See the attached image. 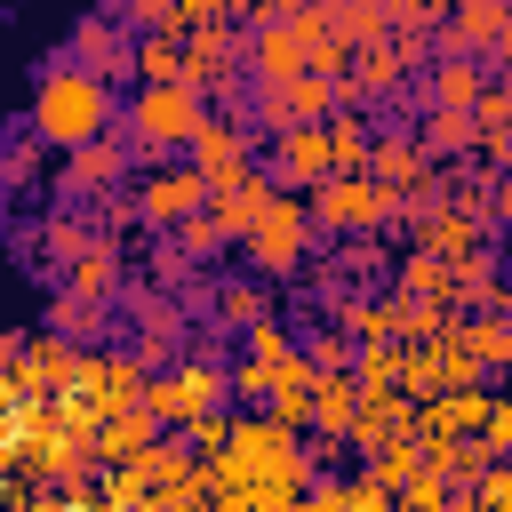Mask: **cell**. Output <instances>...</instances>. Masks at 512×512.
I'll return each mask as SVG.
<instances>
[{
    "instance_id": "1",
    "label": "cell",
    "mask_w": 512,
    "mask_h": 512,
    "mask_svg": "<svg viewBox=\"0 0 512 512\" xmlns=\"http://www.w3.org/2000/svg\"><path fill=\"white\" fill-rule=\"evenodd\" d=\"M240 64H256V80L264 88H280V80H296V72H344L352 64V48L328 32V16L320 8H296V16H272L248 48H240Z\"/></svg>"
},
{
    "instance_id": "2",
    "label": "cell",
    "mask_w": 512,
    "mask_h": 512,
    "mask_svg": "<svg viewBox=\"0 0 512 512\" xmlns=\"http://www.w3.org/2000/svg\"><path fill=\"white\" fill-rule=\"evenodd\" d=\"M32 128L48 136V144H96L104 128H112V96H104V80L96 72H80V64H64V72H48L40 80V96H32Z\"/></svg>"
},
{
    "instance_id": "3",
    "label": "cell",
    "mask_w": 512,
    "mask_h": 512,
    "mask_svg": "<svg viewBox=\"0 0 512 512\" xmlns=\"http://www.w3.org/2000/svg\"><path fill=\"white\" fill-rule=\"evenodd\" d=\"M240 248H248L256 280H288V272L312 256V200H304V192H288V184H272L264 216L240 232Z\"/></svg>"
},
{
    "instance_id": "4",
    "label": "cell",
    "mask_w": 512,
    "mask_h": 512,
    "mask_svg": "<svg viewBox=\"0 0 512 512\" xmlns=\"http://www.w3.org/2000/svg\"><path fill=\"white\" fill-rule=\"evenodd\" d=\"M112 496H136V504H152V512H168L176 496H192L200 488V464H192V440H152V448H136L128 464H112V480H104Z\"/></svg>"
},
{
    "instance_id": "5",
    "label": "cell",
    "mask_w": 512,
    "mask_h": 512,
    "mask_svg": "<svg viewBox=\"0 0 512 512\" xmlns=\"http://www.w3.org/2000/svg\"><path fill=\"white\" fill-rule=\"evenodd\" d=\"M304 200H312V224H328V232H376L384 216H400V192H384L368 168H352V176H320Z\"/></svg>"
},
{
    "instance_id": "6",
    "label": "cell",
    "mask_w": 512,
    "mask_h": 512,
    "mask_svg": "<svg viewBox=\"0 0 512 512\" xmlns=\"http://www.w3.org/2000/svg\"><path fill=\"white\" fill-rule=\"evenodd\" d=\"M200 120H208V104H200V88H184V80H144V96H136V112H128L136 144H152V152L192 144Z\"/></svg>"
},
{
    "instance_id": "7",
    "label": "cell",
    "mask_w": 512,
    "mask_h": 512,
    "mask_svg": "<svg viewBox=\"0 0 512 512\" xmlns=\"http://www.w3.org/2000/svg\"><path fill=\"white\" fill-rule=\"evenodd\" d=\"M216 400H224V368L216 360H176L168 376H144L152 424H200V416H216Z\"/></svg>"
},
{
    "instance_id": "8",
    "label": "cell",
    "mask_w": 512,
    "mask_h": 512,
    "mask_svg": "<svg viewBox=\"0 0 512 512\" xmlns=\"http://www.w3.org/2000/svg\"><path fill=\"white\" fill-rule=\"evenodd\" d=\"M488 384H448V392H432V400H416V440L424 448H448V440H480V424H488Z\"/></svg>"
},
{
    "instance_id": "9",
    "label": "cell",
    "mask_w": 512,
    "mask_h": 512,
    "mask_svg": "<svg viewBox=\"0 0 512 512\" xmlns=\"http://www.w3.org/2000/svg\"><path fill=\"white\" fill-rule=\"evenodd\" d=\"M416 248L448 256V264H472V256H488V224L464 216L456 200H416Z\"/></svg>"
},
{
    "instance_id": "10",
    "label": "cell",
    "mask_w": 512,
    "mask_h": 512,
    "mask_svg": "<svg viewBox=\"0 0 512 512\" xmlns=\"http://www.w3.org/2000/svg\"><path fill=\"white\" fill-rule=\"evenodd\" d=\"M200 208H208V176H200L192 160L152 168V176L136 184V216H144V224H184V216H200Z\"/></svg>"
},
{
    "instance_id": "11",
    "label": "cell",
    "mask_w": 512,
    "mask_h": 512,
    "mask_svg": "<svg viewBox=\"0 0 512 512\" xmlns=\"http://www.w3.org/2000/svg\"><path fill=\"white\" fill-rule=\"evenodd\" d=\"M368 176L384 192H400V200H432V152L416 136H376L368 144Z\"/></svg>"
},
{
    "instance_id": "12",
    "label": "cell",
    "mask_w": 512,
    "mask_h": 512,
    "mask_svg": "<svg viewBox=\"0 0 512 512\" xmlns=\"http://www.w3.org/2000/svg\"><path fill=\"white\" fill-rule=\"evenodd\" d=\"M400 432H416V400L400 392V384H384V392H360V408H352V432H344V448H384V440H400Z\"/></svg>"
},
{
    "instance_id": "13",
    "label": "cell",
    "mask_w": 512,
    "mask_h": 512,
    "mask_svg": "<svg viewBox=\"0 0 512 512\" xmlns=\"http://www.w3.org/2000/svg\"><path fill=\"white\" fill-rule=\"evenodd\" d=\"M272 176H280L288 192H312V184L328 176V120H296V128H280Z\"/></svg>"
},
{
    "instance_id": "14",
    "label": "cell",
    "mask_w": 512,
    "mask_h": 512,
    "mask_svg": "<svg viewBox=\"0 0 512 512\" xmlns=\"http://www.w3.org/2000/svg\"><path fill=\"white\" fill-rule=\"evenodd\" d=\"M336 112V80L328 72H296L280 88H264V128H296V120H328Z\"/></svg>"
},
{
    "instance_id": "15",
    "label": "cell",
    "mask_w": 512,
    "mask_h": 512,
    "mask_svg": "<svg viewBox=\"0 0 512 512\" xmlns=\"http://www.w3.org/2000/svg\"><path fill=\"white\" fill-rule=\"evenodd\" d=\"M184 152H192V168L208 176V192L232 184V176H248V128H240V120H200V136H192Z\"/></svg>"
},
{
    "instance_id": "16",
    "label": "cell",
    "mask_w": 512,
    "mask_h": 512,
    "mask_svg": "<svg viewBox=\"0 0 512 512\" xmlns=\"http://www.w3.org/2000/svg\"><path fill=\"white\" fill-rule=\"evenodd\" d=\"M232 72H240V40H232L224 24L184 32V80H192V88H232Z\"/></svg>"
},
{
    "instance_id": "17",
    "label": "cell",
    "mask_w": 512,
    "mask_h": 512,
    "mask_svg": "<svg viewBox=\"0 0 512 512\" xmlns=\"http://www.w3.org/2000/svg\"><path fill=\"white\" fill-rule=\"evenodd\" d=\"M312 376H320V368H312L304 352H288V360L272 368V384H264V416H280L288 432H304V424H312Z\"/></svg>"
},
{
    "instance_id": "18",
    "label": "cell",
    "mask_w": 512,
    "mask_h": 512,
    "mask_svg": "<svg viewBox=\"0 0 512 512\" xmlns=\"http://www.w3.org/2000/svg\"><path fill=\"white\" fill-rule=\"evenodd\" d=\"M264 200H272V176H256V168H248V176H232V184H216V192H208V216L240 240V232L264 216Z\"/></svg>"
},
{
    "instance_id": "19",
    "label": "cell",
    "mask_w": 512,
    "mask_h": 512,
    "mask_svg": "<svg viewBox=\"0 0 512 512\" xmlns=\"http://www.w3.org/2000/svg\"><path fill=\"white\" fill-rule=\"evenodd\" d=\"M352 408H360L352 368H320V376H312V424H320V440H344V432H352Z\"/></svg>"
},
{
    "instance_id": "20",
    "label": "cell",
    "mask_w": 512,
    "mask_h": 512,
    "mask_svg": "<svg viewBox=\"0 0 512 512\" xmlns=\"http://www.w3.org/2000/svg\"><path fill=\"white\" fill-rule=\"evenodd\" d=\"M504 0H456L448 8V48L456 56H472V48H496V32H504Z\"/></svg>"
},
{
    "instance_id": "21",
    "label": "cell",
    "mask_w": 512,
    "mask_h": 512,
    "mask_svg": "<svg viewBox=\"0 0 512 512\" xmlns=\"http://www.w3.org/2000/svg\"><path fill=\"white\" fill-rule=\"evenodd\" d=\"M456 344L480 368H512V320L504 312H456Z\"/></svg>"
},
{
    "instance_id": "22",
    "label": "cell",
    "mask_w": 512,
    "mask_h": 512,
    "mask_svg": "<svg viewBox=\"0 0 512 512\" xmlns=\"http://www.w3.org/2000/svg\"><path fill=\"white\" fill-rule=\"evenodd\" d=\"M480 88H488V72H480L472 56H456V48H448V56L432 64V104H440V112H472V104H480Z\"/></svg>"
},
{
    "instance_id": "23",
    "label": "cell",
    "mask_w": 512,
    "mask_h": 512,
    "mask_svg": "<svg viewBox=\"0 0 512 512\" xmlns=\"http://www.w3.org/2000/svg\"><path fill=\"white\" fill-rule=\"evenodd\" d=\"M152 432H160V424H152V408H120V416H104V424H96V456H104V464H128L136 448H152Z\"/></svg>"
},
{
    "instance_id": "24",
    "label": "cell",
    "mask_w": 512,
    "mask_h": 512,
    "mask_svg": "<svg viewBox=\"0 0 512 512\" xmlns=\"http://www.w3.org/2000/svg\"><path fill=\"white\" fill-rule=\"evenodd\" d=\"M360 472H368L376 488H392V496H400V488H408V480L424 472V440H416V432H400V440L368 448V464H360Z\"/></svg>"
},
{
    "instance_id": "25",
    "label": "cell",
    "mask_w": 512,
    "mask_h": 512,
    "mask_svg": "<svg viewBox=\"0 0 512 512\" xmlns=\"http://www.w3.org/2000/svg\"><path fill=\"white\" fill-rule=\"evenodd\" d=\"M320 16H328V32H336L344 48H376V40L392 32L376 0H320Z\"/></svg>"
},
{
    "instance_id": "26",
    "label": "cell",
    "mask_w": 512,
    "mask_h": 512,
    "mask_svg": "<svg viewBox=\"0 0 512 512\" xmlns=\"http://www.w3.org/2000/svg\"><path fill=\"white\" fill-rule=\"evenodd\" d=\"M368 120H352V112H328V176H352V168H368Z\"/></svg>"
},
{
    "instance_id": "27",
    "label": "cell",
    "mask_w": 512,
    "mask_h": 512,
    "mask_svg": "<svg viewBox=\"0 0 512 512\" xmlns=\"http://www.w3.org/2000/svg\"><path fill=\"white\" fill-rule=\"evenodd\" d=\"M112 280H120V256H112L104 240H88V248L64 264V288H72V296H112Z\"/></svg>"
},
{
    "instance_id": "28",
    "label": "cell",
    "mask_w": 512,
    "mask_h": 512,
    "mask_svg": "<svg viewBox=\"0 0 512 512\" xmlns=\"http://www.w3.org/2000/svg\"><path fill=\"white\" fill-rule=\"evenodd\" d=\"M416 144H424L432 160H448V152H472V144H480V128H472V112H440V104H432V120H424V136H416Z\"/></svg>"
},
{
    "instance_id": "29",
    "label": "cell",
    "mask_w": 512,
    "mask_h": 512,
    "mask_svg": "<svg viewBox=\"0 0 512 512\" xmlns=\"http://www.w3.org/2000/svg\"><path fill=\"white\" fill-rule=\"evenodd\" d=\"M120 176V144H72V160H64V192H80V184H112Z\"/></svg>"
},
{
    "instance_id": "30",
    "label": "cell",
    "mask_w": 512,
    "mask_h": 512,
    "mask_svg": "<svg viewBox=\"0 0 512 512\" xmlns=\"http://www.w3.org/2000/svg\"><path fill=\"white\" fill-rule=\"evenodd\" d=\"M128 64H136L144 80H184V40H176V32H144V48H136ZM184 88H192V80H184Z\"/></svg>"
},
{
    "instance_id": "31",
    "label": "cell",
    "mask_w": 512,
    "mask_h": 512,
    "mask_svg": "<svg viewBox=\"0 0 512 512\" xmlns=\"http://www.w3.org/2000/svg\"><path fill=\"white\" fill-rule=\"evenodd\" d=\"M352 384H360V392L400 384V344H360V352H352Z\"/></svg>"
},
{
    "instance_id": "32",
    "label": "cell",
    "mask_w": 512,
    "mask_h": 512,
    "mask_svg": "<svg viewBox=\"0 0 512 512\" xmlns=\"http://www.w3.org/2000/svg\"><path fill=\"white\" fill-rule=\"evenodd\" d=\"M400 392L408 400H432L440 392V352L432 344H400Z\"/></svg>"
},
{
    "instance_id": "33",
    "label": "cell",
    "mask_w": 512,
    "mask_h": 512,
    "mask_svg": "<svg viewBox=\"0 0 512 512\" xmlns=\"http://www.w3.org/2000/svg\"><path fill=\"white\" fill-rule=\"evenodd\" d=\"M216 312H224L232 328H248V320L272 312V296H264V280H232V288H216Z\"/></svg>"
},
{
    "instance_id": "34",
    "label": "cell",
    "mask_w": 512,
    "mask_h": 512,
    "mask_svg": "<svg viewBox=\"0 0 512 512\" xmlns=\"http://www.w3.org/2000/svg\"><path fill=\"white\" fill-rule=\"evenodd\" d=\"M120 64H128V48L112 40V24H88V32H80V72L104 80V72H120Z\"/></svg>"
},
{
    "instance_id": "35",
    "label": "cell",
    "mask_w": 512,
    "mask_h": 512,
    "mask_svg": "<svg viewBox=\"0 0 512 512\" xmlns=\"http://www.w3.org/2000/svg\"><path fill=\"white\" fill-rule=\"evenodd\" d=\"M224 16H232L224 0H168V24H160V32L184 40V32H208V24H224Z\"/></svg>"
},
{
    "instance_id": "36",
    "label": "cell",
    "mask_w": 512,
    "mask_h": 512,
    "mask_svg": "<svg viewBox=\"0 0 512 512\" xmlns=\"http://www.w3.org/2000/svg\"><path fill=\"white\" fill-rule=\"evenodd\" d=\"M288 352H296V344H288V328H280L272 312H264V320H248V360H264V368H280Z\"/></svg>"
},
{
    "instance_id": "37",
    "label": "cell",
    "mask_w": 512,
    "mask_h": 512,
    "mask_svg": "<svg viewBox=\"0 0 512 512\" xmlns=\"http://www.w3.org/2000/svg\"><path fill=\"white\" fill-rule=\"evenodd\" d=\"M352 352H360V344H352V328H312V344H304V360H312V368H352Z\"/></svg>"
},
{
    "instance_id": "38",
    "label": "cell",
    "mask_w": 512,
    "mask_h": 512,
    "mask_svg": "<svg viewBox=\"0 0 512 512\" xmlns=\"http://www.w3.org/2000/svg\"><path fill=\"white\" fill-rule=\"evenodd\" d=\"M464 496H488V504H504V512H512V456H488V464L464 480Z\"/></svg>"
},
{
    "instance_id": "39",
    "label": "cell",
    "mask_w": 512,
    "mask_h": 512,
    "mask_svg": "<svg viewBox=\"0 0 512 512\" xmlns=\"http://www.w3.org/2000/svg\"><path fill=\"white\" fill-rule=\"evenodd\" d=\"M224 240H232V232H224V224L200 208V216H184V248H176V256H216Z\"/></svg>"
},
{
    "instance_id": "40",
    "label": "cell",
    "mask_w": 512,
    "mask_h": 512,
    "mask_svg": "<svg viewBox=\"0 0 512 512\" xmlns=\"http://www.w3.org/2000/svg\"><path fill=\"white\" fill-rule=\"evenodd\" d=\"M96 328V296H64L56 304V336H88Z\"/></svg>"
},
{
    "instance_id": "41",
    "label": "cell",
    "mask_w": 512,
    "mask_h": 512,
    "mask_svg": "<svg viewBox=\"0 0 512 512\" xmlns=\"http://www.w3.org/2000/svg\"><path fill=\"white\" fill-rule=\"evenodd\" d=\"M392 504H400V496H392V488H376L368 472H360V480H352V496H344V512H392Z\"/></svg>"
},
{
    "instance_id": "42",
    "label": "cell",
    "mask_w": 512,
    "mask_h": 512,
    "mask_svg": "<svg viewBox=\"0 0 512 512\" xmlns=\"http://www.w3.org/2000/svg\"><path fill=\"white\" fill-rule=\"evenodd\" d=\"M344 496H352V480H320V488H304L312 512H344Z\"/></svg>"
},
{
    "instance_id": "43",
    "label": "cell",
    "mask_w": 512,
    "mask_h": 512,
    "mask_svg": "<svg viewBox=\"0 0 512 512\" xmlns=\"http://www.w3.org/2000/svg\"><path fill=\"white\" fill-rule=\"evenodd\" d=\"M112 8H120V16H136V24H152V32L168 24V0H112Z\"/></svg>"
},
{
    "instance_id": "44",
    "label": "cell",
    "mask_w": 512,
    "mask_h": 512,
    "mask_svg": "<svg viewBox=\"0 0 512 512\" xmlns=\"http://www.w3.org/2000/svg\"><path fill=\"white\" fill-rule=\"evenodd\" d=\"M472 152H488V160H496V168H512V120H504V128H488V136H480V144H472Z\"/></svg>"
},
{
    "instance_id": "45",
    "label": "cell",
    "mask_w": 512,
    "mask_h": 512,
    "mask_svg": "<svg viewBox=\"0 0 512 512\" xmlns=\"http://www.w3.org/2000/svg\"><path fill=\"white\" fill-rule=\"evenodd\" d=\"M376 8H384V24H432L424 0H376Z\"/></svg>"
},
{
    "instance_id": "46",
    "label": "cell",
    "mask_w": 512,
    "mask_h": 512,
    "mask_svg": "<svg viewBox=\"0 0 512 512\" xmlns=\"http://www.w3.org/2000/svg\"><path fill=\"white\" fill-rule=\"evenodd\" d=\"M488 216H504V224H512V168L488 184Z\"/></svg>"
},
{
    "instance_id": "47",
    "label": "cell",
    "mask_w": 512,
    "mask_h": 512,
    "mask_svg": "<svg viewBox=\"0 0 512 512\" xmlns=\"http://www.w3.org/2000/svg\"><path fill=\"white\" fill-rule=\"evenodd\" d=\"M496 64H512V16H504V32H496Z\"/></svg>"
},
{
    "instance_id": "48",
    "label": "cell",
    "mask_w": 512,
    "mask_h": 512,
    "mask_svg": "<svg viewBox=\"0 0 512 512\" xmlns=\"http://www.w3.org/2000/svg\"><path fill=\"white\" fill-rule=\"evenodd\" d=\"M456 512H504V504H488V496H456Z\"/></svg>"
},
{
    "instance_id": "49",
    "label": "cell",
    "mask_w": 512,
    "mask_h": 512,
    "mask_svg": "<svg viewBox=\"0 0 512 512\" xmlns=\"http://www.w3.org/2000/svg\"><path fill=\"white\" fill-rule=\"evenodd\" d=\"M424 8H432V16H448V8H456V0H424Z\"/></svg>"
},
{
    "instance_id": "50",
    "label": "cell",
    "mask_w": 512,
    "mask_h": 512,
    "mask_svg": "<svg viewBox=\"0 0 512 512\" xmlns=\"http://www.w3.org/2000/svg\"><path fill=\"white\" fill-rule=\"evenodd\" d=\"M224 8H232V16H248V8H256V0H224Z\"/></svg>"
},
{
    "instance_id": "51",
    "label": "cell",
    "mask_w": 512,
    "mask_h": 512,
    "mask_svg": "<svg viewBox=\"0 0 512 512\" xmlns=\"http://www.w3.org/2000/svg\"><path fill=\"white\" fill-rule=\"evenodd\" d=\"M392 512H408V504H392Z\"/></svg>"
},
{
    "instance_id": "52",
    "label": "cell",
    "mask_w": 512,
    "mask_h": 512,
    "mask_svg": "<svg viewBox=\"0 0 512 512\" xmlns=\"http://www.w3.org/2000/svg\"><path fill=\"white\" fill-rule=\"evenodd\" d=\"M504 8H512V0H504Z\"/></svg>"
}]
</instances>
